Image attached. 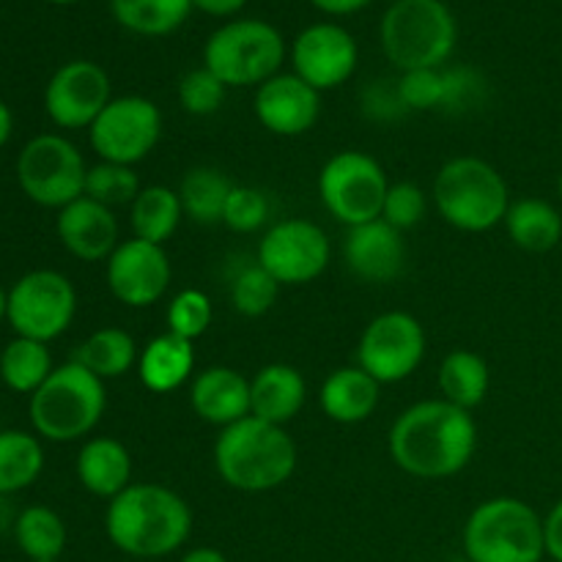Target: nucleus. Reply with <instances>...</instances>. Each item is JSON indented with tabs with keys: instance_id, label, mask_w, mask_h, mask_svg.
<instances>
[{
	"instance_id": "nucleus-50",
	"label": "nucleus",
	"mask_w": 562,
	"mask_h": 562,
	"mask_svg": "<svg viewBox=\"0 0 562 562\" xmlns=\"http://www.w3.org/2000/svg\"><path fill=\"white\" fill-rule=\"evenodd\" d=\"M450 562H472L470 558H459V560H450Z\"/></svg>"
},
{
	"instance_id": "nucleus-51",
	"label": "nucleus",
	"mask_w": 562,
	"mask_h": 562,
	"mask_svg": "<svg viewBox=\"0 0 562 562\" xmlns=\"http://www.w3.org/2000/svg\"><path fill=\"white\" fill-rule=\"evenodd\" d=\"M0 431H3V428H0Z\"/></svg>"
},
{
	"instance_id": "nucleus-36",
	"label": "nucleus",
	"mask_w": 562,
	"mask_h": 562,
	"mask_svg": "<svg viewBox=\"0 0 562 562\" xmlns=\"http://www.w3.org/2000/svg\"><path fill=\"white\" fill-rule=\"evenodd\" d=\"M280 289L283 285L256 261L231 280V305L236 307V313L247 318L267 316L274 307V302H278Z\"/></svg>"
},
{
	"instance_id": "nucleus-41",
	"label": "nucleus",
	"mask_w": 562,
	"mask_h": 562,
	"mask_svg": "<svg viewBox=\"0 0 562 562\" xmlns=\"http://www.w3.org/2000/svg\"><path fill=\"white\" fill-rule=\"evenodd\" d=\"M269 220V201L261 190L247 184H234L228 203H225L223 225L234 234H256L267 225Z\"/></svg>"
},
{
	"instance_id": "nucleus-35",
	"label": "nucleus",
	"mask_w": 562,
	"mask_h": 562,
	"mask_svg": "<svg viewBox=\"0 0 562 562\" xmlns=\"http://www.w3.org/2000/svg\"><path fill=\"white\" fill-rule=\"evenodd\" d=\"M140 179H137L135 168L130 165L102 162L88 168L86 176V198L102 203V206H132L137 195H140Z\"/></svg>"
},
{
	"instance_id": "nucleus-14",
	"label": "nucleus",
	"mask_w": 562,
	"mask_h": 562,
	"mask_svg": "<svg viewBox=\"0 0 562 562\" xmlns=\"http://www.w3.org/2000/svg\"><path fill=\"white\" fill-rule=\"evenodd\" d=\"M329 239L322 225L289 217L267 228L258 245V263L280 285H305L322 278L329 267Z\"/></svg>"
},
{
	"instance_id": "nucleus-22",
	"label": "nucleus",
	"mask_w": 562,
	"mask_h": 562,
	"mask_svg": "<svg viewBox=\"0 0 562 562\" xmlns=\"http://www.w3.org/2000/svg\"><path fill=\"white\" fill-rule=\"evenodd\" d=\"M75 472L88 494L110 503L132 486V453L115 437L86 439L77 453Z\"/></svg>"
},
{
	"instance_id": "nucleus-9",
	"label": "nucleus",
	"mask_w": 562,
	"mask_h": 562,
	"mask_svg": "<svg viewBox=\"0 0 562 562\" xmlns=\"http://www.w3.org/2000/svg\"><path fill=\"white\" fill-rule=\"evenodd\" d=\"M88 165L80 148L64 135L44 132L31 137L16 157V181L27 201L42 209H55L75 203L86 195Z\"/></svg>"
},
{
	"instance_id": "nucleus-25",
	"label": "nucleus",
	"mask_w": 562,
	"mask_h": 562,
	"mask_svg": "<svg viewBox=\"0 0 562 562\" xmlns=\"http://www.w3.org/2000/svg\"><path fill=\"white\" fill-rule=\"evenodd\" d=\"M137 376L143 387L157 395L184 387L190 379H195V344L173 333L157 335L140 349Z\"/></svg>"
},
{
	"instance_id": "nucleus-29",
	"label": "nucleus",
	"mask_w": 562,
	"mask_h": 562,
	"mask_svg": "<svg viewBox=\"0 0 562 562\" xmlns=\"http://www.w3.org/2000/svg\"><path fill=\"white\" fill-rule=\"evenodd\" d=\"M44 470L42 439L20 428L0 431V497L25 492Z\"/></svg>"
},
{
	"instance_id": "nucleus-15",
	"label": "nucleus",
	"mask_w": 562,
	"mask_h": 562,
	"mask_svg": "<svg viewBox=\"0 0 562 562\" xmlns=\"http://www.w3.org/2000/svg\"><path fill=\"white\" fill-rule=\"evenodd\" d=\"M113 99V82L97 60H69L49 77L44 110L58 130H91Z\"/></svg>"
},
{
	"instance_id": "nucleus-1",
	"label": "nucleus",
	"mask_w": 562,
	"mask_h": 562,
	"mask_svg": "<svg viewBox=\"0 0 562 562\" xmlns=\"http://www.w3.org/2000/svg\"><path fill=\"white\" fill-rule=\"evenodd\" d=\"M390 456L420 481H445L464 470L477 450V423L472 412L445 398L412 404L390 428Z\"/></svg>"
},
{
	"instance_id": "nucleus-31",
	"label": "nucleus",
	"mask_w": 562,
	"mask_h": 562,
	"mask_svg": "<svg viewBox=\"0 0 562 562\" xmlns=\"http://www.w3.org/2000/svg\"><path fill=\"white\" fill-rule=\"evenodd\" d=\"M53 371L55 366L47 344L14 335V340H9L3 346V351H0V382L11 393L33 395L47 382Z\"/></svg>"
},
{
	"instance_id": "nucleus-34",
	"label": "nucleus",
	"mask_w": 562,
	"mask_h": 562,
	"mask_svg": "<svg viewBox=\"0 0 562 562\" xmlns=\"http://www.w3.org/2000/svg\"><path fill=\"white\" fill-rule=\"evenodd\" d=\"M231 190H234V184L217 168L187 170L179 187L184 217H190L198 225L223 223L225 203H228Z\"/></svg>"
},
{
	"instance_id": "nucleus-43",
	"label": "nucleus",
	"mask_w": 562,
	"mask_h": 562,
	"mask_svg": "<svg viewBox=\"0 0 562 562\" xmlns=\"http://www.w3.org/2000/svg\"><path fill=\"white\" fill-rule=\"evenodd\" d=\"M247 5V0H192V9L209 16H234Z\"/></svg>"
},
{
	"instance_id": "nucleus-26",
	"label": "nucleus",
	"mask_w": 562,
	"mask_h": 562,
	"mask_svg": "<svg viewBox=\"0 0 562 562\" xmlns=\"http://www.w3.org/2000/svg\"><path fill=\"white\" fill-rule=\"evenodd\" d=\"M505 231L519 250L549 252L562 239V214L543 198H519L510 201L505 214Z\"/></svg>"
},
{
	"instance_id": "nucleus-24",
	"label": "nucleus",
	"mask_w": 562,
	"mask_h": 562,
	"mask_svg": "<svg viewBox=\"0 0 562 562\" xmlns=\"http://www.w3.org/2000/svg\"><path fill=\"white\" fill-rule=\"evenodd\" d=\"M379 390L382 384L368 376L360 366L338 368L324 379L318 390V406L324 415L340 426H357L366 423L379 406Z\"/></svg>"
},
{
	"instance_id": "nucleus-23",
	"label": "nucleus",
	"mask_w": 562,
	"mask_h": 562,
	"mask_svg": "<svg viewBox=\"0 0 562 562\" xmlns=\"http://www.w3.org/2000/svg\"><path fill=\"white\" fill-rule=\"evenodd\" d=\"M307 398V382L289 362L263 366L250 379V415L258 420L285 426L302 412Z\"/></svg>"
},
{
	"instance_id": "nucleus-38",
	"label": "nucleus",
	"mask_w": 562,
	"mask_h": 562,
	"mask_svg": "<svg viewBox=\"0 0 562 562\" xmlns=\"http://www.w3.org/2000/svg\"><path fill=\"white\" fill-rule=\"evenodd\" d=\"M398 97L406 110H448V71L445 69H417L401 75Z\"/></svg>"
},
{
	"instance_id": "nucleus-10",
	"label": "nucleus",
	"mask_w": 562,
	"mask_h": 562,
	"mask_svg": "<svg viewBox=\"0 0 562 562\" xmlns=\"http://www.w3.org/2000/svg\"><path fill=\"white\" fill-rule=\"evenodd\" d=\"M390 179L382 165L366 151H338L318 173V198L324 209L346 228L382 217Z\"/></svg>"
},
{
	"instance_id": "nucleus-33",
	"label": "nucleus",
	"mask_w": 562,
	"mask_h": 562,
	"mask_svg": "<svg viewBox=\"0 0 562 562\" xmlns=\"http://www.w3.org/2000/svg\"><path fill=\"white\" fill-rule=\"evenodd\" d=\"M66 525L47 505H31L14 519V541L31 562H58L66 549Z\"/></svg>"
},
{
	"instance_id": "nucleus-30",
	"label": "nucleus",
	"mask_w": 562,
	"mask_h": 562,
	"mask_svg": "<svg viewBox=\"0 0 562 562\" xmlns=\"http://www.w3.org/2000/svg\"><path fill=\"white\" fill-rule=\"evenodd\" d=\"M115 22L135 36H170L187 22L192 0H110Z\"/></svg>"
},
{
	"instance_id": "nucleus-8",
	"label": "nucleus",
	"mask_w": 562,
	"mask_h": 562,
	"mask_svg": "<svg viewBox=\"0 0 562 562\" xmlns=\"http://www.w3.org/2000/svg\"><path fill=\"white\" fill-rule=\"evenodd\" d=\"M285 60L283 33L263 20H231L206 38L203 66L228 88L263 86Z\"/></svg>"
},
{
	"instance_id": "nucleus-12",
	"label": "nucleus",
	"mask_w": 562,
	"mask_h": 562,
	"mask_svg": "<svg viewBox=\"0 0 562 562\" xmlns=\"http://www.w3.org/2000/svg\"><path fill=\"white\" fill-rule=\"evenodd\" d=\"M162 137V110L146 97H113L88 130V140L102 162L130 165L148 157Z\"/></svg>"
},
{
	"instance_id": "nucleus-47",
	"label": "nucleus",
	"mask_w": 562,
	"mask_h": 562,
	"mask_svg": "<svg viewBox=\"0 0 562 562\" xmlns=\"http://www.w3.org/2000/svg\"><path fill=\"white\" fill-rule=\"evenodd\" d=\"M5 316H9V289L0 283V324L5 322Z\"/></svg>"
},
{
	"instance_id": "nucleus-28",
	"label": "nucleus",
	"mask_w": 562,
	"mask_h": 562,
	"mask_svg": "<svg viewBox=\"0 0 562 562\" xmlns=\"http://www.w3.org/2000/svg\"><path fill=\"white\" fill-rule=\"evenodd\" d=\"M488 384H492L488 362L477 351L456 349L439 366V390H442V398L467 412H472L475 406H481L486 401Z\"/></svg>"
},
{
	"instance_id": "nucleus-48",
	"label": "nucleus",
	"mask_w": 562,
	"mask_h": 562,
	"mask_svg": "<svg viewBox=\"0 0 562 562\" xmlns=\"http://www.w3.org/2000/svg\"><path fill=\"white\" fill-rule=\"evenodd\" d=\"M47 3H55V5H71V3H77V0H47Z\"/></svg>"
},
{
	"instance_id": "nucleus-16",
	"label": "nucleus",
	"mask_w": 562,
	"mask_h": 562,
	"mask_svg": "<svg viewBox=\"0 0 562 562\" xmlns=\"http://www.w3.org/2000/svg\"><path fill=\"white\" fill-rule=\"evenodd\" d=\"M108 289L121 305L126 307H151L168 294L173 267H170L168 250L162 245H151L143 239H124L108 258Z\"/></svg>"
},
{
	"instance_id": "nucleus-17",
	"label": "nucleus",
	"mask_w": 562,
	"mask_h": 562,
	"mask_svg": "<svg viewBox=\"0 0 562 562\" xmlns=\"http://www.w3.org/2000/svg\"><path fill=\"white\" fill-rule=\"evenodd\" d=\"M360 64L355 36L338 22H316L305 27L291 44V66L318 93L340 88Z\"/></svg>"
},
{
	"instance_id": "nucleus-27",
	"label": "nucleus",
	"mask_w": 562,
	"mask_h": 562,
	"mask_svg": "<svg viewBox=\"0 0 562 562\" xmlns=\"http://www.w3.org/2000/svg\"><path fill=\"white\" fill-rule=\"evenodd\" d=\"M181 220H184V209H181L179 190H170L165 184L143 187L140 195L130 206L132 236L151 245L165 247V241L173 239L179 231Z\"/></svg>"
},
{
	"instance_id": "nucleus-39",
	"label": "nucleus",
	"mask_w": 562,
	"mask_h": 562,
	"mask_svg": "<svg viewBox=\"0 0 562 562\" xmlns=\"http://www.w3.org/2000/svg\"><path fill=\"white\" fill-rule=\"evenodd\" d=\"M225 93H228V86L217 75H212L206 66H198V69L187 71L179 82L181 110L190 115H198V119L217 113L225 102Z\"/></svg>"
},
{
	"instance_id": "nucleus-19",
	"label": "nucleus",
	"mask_w": 562,
	"mask_h": 562,
	"mask_svg": "<svg viewBox=\"0 0 562 562\" xmlns=\"http://www.w3.org/2000/svg\"><path fill=\"white\" fill-rule=\"evenodd\" d=\"M55 234L69 256L86 263L108 261L115 247L121 245L119 220H115L113 209L86 195L60 209L55 217Z\"/></svg>"
},
{
	"instance_id": "nucleus-4",
	"label": "nucleus",
	"mask_w": 562,
	"mask_h": 562,
	"mask_svg": "<svg viewBox=\"0 0 562 562\" xmlns=\"http://www.w3.org/2000/svg\"><path fill=\"white\" fill-rule=\"evenodd\" d=\"M379 42L401 75L442 69L459 42V22L445 0H395L382 16Z\"/></svg>"
},
{
	"instance_id": "nucleus-7",
	"label": "nucleus",
	"mask_w": 562,
	"mask_h": 562,
	"mask_svg": "<svg viewBox=\"0 0 562 562\" xmlns=\"http://www.w3.org/2000/svg\"><path fill=\"white\" fill-rule=\"evenodd\" d=\"M464 558L472 562H541L543 516L516 497H492L464 525Z\"/></svg>"
},
{
	"instance_id": "nucleus-44",
	"label": "nucleus",
	"mask_w": 562,
	"mask_h": 562,
	"mask_svg": "<svg viewBox=\"0 0 562 562\" xmlns=\"http://www.w3.org/2000/svg\"><path fill=\"white\" fill-rule=\"evenodd\" d=\"M311 3L329 16H349L366 9L371 0H311Z\"/></svg>"
},
{
	"instance_id": "nucleus-5",
	"label": "nucleus",
	"mask_w": 562,
	"mask_h": 562,
	"mask_svg": "<svg viewBox=\"0 0 562 562\" xmlns=\"http://www.w3.org/2000/svg\"><path fill=\"white\" fill-rule=\"evenodd\" d=\"M108 409L104 382L77 360L55 366L47 382L31 395L33 434L47 442H77L86 439Z\"/></svg>"
},
{
	"instance_id": "nucleus-3",
	"label": "nucleus",
	"mask_w": 562,
	"mask_h": 562,
	"mask_svg": "<svg viewBox=\"0 0 562 562\" xmlns=\"http://www.w3.org/2000/svg\"><path fill=\"white\" fill-rule=\"evenodd\" d=\"M214 467L225 486L236 492H274L296 472V445L285 426L250 415L220 431L214 442Z\"/></svg>"
},
{
	"instance_id": "nucleus-11",
	"label": "nucleus",
	"mask_w": 562,
	"mask_h": 562,
	"mask_svg": "<svg viewBox=\"0 0 562 562\" xmlns=\"http://www.w3.org/2000/svg\"><path fill=\"white\" fill-rule=\"evenodd\" d=\"M77 316V291L64 272L33 269L9 289V327L20 338L49 340L60 338Z\"/></svg>"
},
{
	"instance_id": "nucleus-49",
	"label": "nucleus",
	"mask_w": 562,
	"mask_h": 562,
	"mask_svg": "<svg viewBox=\"0 0 562 562\" xmlns=\"http://www.w3.org/2000/svg\"><path fill=\"white\" fill-rule=\"evenodd\" d=\"M558 192H560V201H562V173H560V181H558Z\"/></svg>"
},
{
	"instance_id": "nucleus-2",
	"label": "nucleus",
	"mask_w": 562,
	"mask_h": 562,
	"mask_svg": "<svg viewBox=\"0 0 562 562\" xmlns=\"http://www.w3.org/2000/svg\"><path fill=\"white\" fill-rule=\"evenodd\" d=\"M192 521L190 503L159 483H132L104 510L110 543L135 560H162L179 552L190 541Z\"/></svg>"
},
{
	"instance_id": "nucleus-37",
	"label": "nucleus",
	"mask_w": 562,
	"mask_h": 562,
	"mask_svg": "<svg viewBox=\"0 0 562 562\" xmlns=\"http://www.w3.org/2000/svg\"><path fill=\"white\" fill-rule=\"evenodd\" d=\"M165 322H168V333L195 344V340L203 338V335L209 333V327H212L214 305L203 291L184 289L170 300Z\"/></svg>"
},
{
	"instance_id": "nucleus-46",
	"label": "nucleus",
	"mask_w": 562,
	"mask_h": 562,
	"mask_svg": "<svg viewBox=\"0 0 562 562\" xmlns=\"http://www.w3.org/2000/svg\"><path fill=\"white\" fill-rule=\"evenodd\" d=\"M11 132H14V115H11L9 104L0 99V148L11 140Z\"/></svg>"
},
{
	"instance_id": "nucleus-32",
	"label": "nucleus",
	"mask_w": 562,
	"mask_h": 562,
	"mask_svg": "<svg viewBox=\"0 0 562 562\" xmlns=\"http://www.w3.org/2000/svg\"><path fill=\"white\" fill-rule=\"evenodd\" d=\"M137 357H140V351H137L135 338L126 329L102 327L82 340L75 360L91 373H97L102 382H108V379H121L124 373H130V368L137 366Z\"/></svg>"
},
{
	"instance_id": "nucleus-45",
	"label": "nucleus",
	"mask_w": 562,
	"mask_h": 562,
	"mask_svg": "<svg viewBox=\"0 0 562 562\" xmlns=\"http://www.w3.org/2000/svg\"><path fill=\"white\" fill-rule=\"evenodd\" d=\"M179 562H228L220 549H212V547H195L190 549V552H184V558Z\"/></svg>"
},
{
	"instance_id": "nucleus-6",
	"label": "nucleus",
	"mask_w": 562,
	"mask_h": 562,
	"mask_svg": "<svg viewBox=\"0 0 562 562\" xmlns=\"http://www.w3.org/2000/svg\"><path fill=\"white\" fill-rule=\"evenodd\" d=\"M439 217L464 234H486L505 223L510 209L508 181L481 157H456L434 179Z\"/></svg>"
},
{
	"instance_id": "nucleus-42",
	"label": "nucleus",
	"mask_w": 562,
	"mask_h": 562,
	"mask_svg": "<svg viewBox=\"0 0 562 562\" xmlns=\"http://www.w3.org/2000/svg\"><path fill=\"white\" fill-rule=\"evenodd\" d=\"M543 538H547V558L562 562V497L543 519Z\"/></svg>"
},
{
	"instance_id": "nucleus-21",
	"label": "nucleus",
	"mask_w": 562,
	"mask_h": 562,
	"mask_svg": "<svg viewBox=\"0 0 562 562\" xmlns=\"http://www.w3.org/2000/svg\"><path fill=\"white\" fill-rule=\"evenodd\" d=\"M190 404L203 423L223 431L250 417V379L228 366L206 368L190 382Z\"/></svg>"
},
{
	"instance_id": "nucleus-13",
	"label": "nucleus",
	"mask_w": 562,
	"mask_h": 562,
	"mask_svg": "<svg viewBox=\"0 0 562 562\" xmlns=\"http://www.w3.org/2000/svg\"><path fill=\"white\" fill-rule=\"evenodd\" d=\"M426 346V329L412 313L387 311L362 329L357 366L379 384H398L423 366Z\"/></svg>"
},
{
	"instance_id": "nucleus-20",
	"label": "nucleus",
	"mask_w": 562,
	"mask_h": 562,
	"mask_svg": "<svg viewBox=\"0 0 562 562\" xmlns=\"http://www.w3.org/2000/svg\"><path fill=\"white\" fill-rule=\"evenodd\" d=\"M344 261L366 283H390L404 272V236L384 220L355 225L346 234Z\"/></svg>"
},
{
	"instance_id": "nucleus-40",
	"label": "nucleus",
	"mask_w": 562,
	"mask_h": 562,
	"mask_svg": "<svg viewBox=\"0 0 562 562\" xmlns=\"http://www.w3.org/2000/svg\"><path fill=\"white\" fill-rule=\"evenodd\" d=\"M428 214V195L412 181H395L390 184L387 195H384L382 217L384 223L393 225L395 231H409L415 225H420Z\"/></svg>"
},
{
	"instance_id": "nucleus-18",
	"label": "nucleus",
	"mask_w": 562,
	"mask_h": 562,
	"mask_svg": "<svg viewBox=\"0 0 562 562\" xmlns=\"http://www.w3.org/2000/svg\"><path fill=\"white\" fill-rule=\"evenodd\" d=\"M256 119L278 137H300L316 126L322 115V93L294 71H280L256 88Z\"/></svg>"
}]
</instances>
